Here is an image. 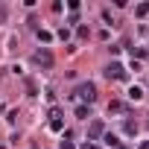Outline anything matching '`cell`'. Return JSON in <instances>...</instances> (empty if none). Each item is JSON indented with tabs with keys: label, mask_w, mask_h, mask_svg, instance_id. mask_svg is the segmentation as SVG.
<instances>
[{
	"label": "cell",
	"mask_w": 149,
	"mask_h": 149,
	"mask_svg": "<svg viewBox=\"0 0 149 149\" xmlns=\"http://www.w3.org/2000/svg\"><path fill=\"white\" fill-rule=\"evenodd\" d=\"M32 64H38V67H44V70H50V67H53V53H50L47 47H41V50H35V53H32Z\"/></svg>",
	"instance_id": "1"
},
{
	"label": "cell",
	"mask_w": 149,
	"mask_h": 149,
	"mask_svg": "<svg viewBox=\"0 0 149 149\" xmlns=\"http://www.w3.org/2000/svg\"><path fill=\"white\" fill-rule=\"evenodd\" d=\"M105 76H108V79H117V82H123V79L129 76V70H126L120 61H111V64L105 67Z\"/></svg>",
	"instance_id": "2"
},
{
	"label": "cell",
	"mask_w": 149,
	"mask_h": 149,
	"mask_svg": "<svg viewBox=\"0 0 149 149\" xmlns=\"http://www.w3.org/2000/svg\"><path fill=\"white\" fill-rule=\"evenodd\" d=\"M76 94H79V97H82V100L91 105V102L97 100V85H94V82H82V85L76 88Z\"/></svg>",
	"instance_id": "3"
},
{
	"label": "cell",
	"mask_w": 149,
	"mask_h": 149,
	"mask_svg": "<svg viewBox=\"0 0 149 149\" xmlns=\"http://www.w3.org/2000/svg\"><path fill=\"white\" fill-rule=\"evenodd\" d=\"M102 134H105V123H102V120H94V123L88 126V140H100Z\"/></svg>",
	"instance_id": "4"
},
{
	"label": "cell",
	"mask_w": 149,
	"mask_h": 149,
	"mask_svg": "<svg viewBox=\"0 0 149 149\" xmlns=\"http://www.w3.org/2000/svg\"><path fill=\"white\" fill-rule=\"evenodd\" d=\"M102 140H105V146H108V149H117V146H120L117 134H111V132H105V134H102Z\"/></svg>",
	"instance_id": "5"
},
{
	"label": "cell",
	"mask_w": 149,
	"mask_h": 149,
	"mask_svg": "<svg viewBox=\"0 0 149 149\" xmlns=\"http://www.w3.org/2000/svg\"><path fill=\"white\" fill-rule=\"evenodd\" d=\"M126 97H129L132 102H140V100H143V91H140V88L134 85V88H129V94H126Z\"/></svg>",
	"instance_id": "6"
},
{
	"label": "cell",
	"mask_w": 149,
	"mask_h": 149,
	"mask_svg": "<svg viewBox=\"0 0 149 149\" xmlns=\"http://www.w3.org/2000/svg\"><path fill=\"white\" fill-rule=\"evenodd\" d=\"M38 38H41L44 44H50V41H53V32H47V29H38Z\"/></svg>",
	"instance_id": "7"
},
{
	"label": "cell",
	"mask_w": 149,
	"mask_h": 149,
	"mask_svg": "<svg viewBox=\"0 0 149 149\" xmlns=\"http://www.w3.org/2000/svg\"><path fill=\"white\" fill-rule=\"evenodd\" d=\"M134 15H137V18H143V15H149V3H140V6L134 9Z\"/></svg>",
	"instance_id": "8"
},
{
	"label": "cell",
	"mask_w": 149,
	"mask_h": 149,
	"mask_svg": "<svg viewBox=\"0 0 149 149\" xmlns=\"http://www.w3.org/2000/svg\"><path fill=\"white\" fill-rule=\"evenodd\" d=\"M108 111H114V114H120V111H126V105H123V102H111V105H108Z\"/></svg>",
	"instance_id": "9"
},
{
	"label": "cell",
	"mask_w": 149,
	"mask_h": 149,
	"mask_svg": "<svg viewBox=\"0 0 149 149\" xmlns=\"http://www.w3.org/2000/svg\"><path fill=\"white\" fill-rule=\"evenodd\" d=\"M76 117H79V120H88V105H79V108H76Z\"/></svg>",
	"instance_id": "10"
},
{
	"label": "cell",
	"mask_w": 149,
	"mask_h": 149,
	"mask_svg": "<svg viewBox=\"0 0 149 149\" xmlns=\"http://www.w3.org/2000/svg\"><path fill=\"white\" fill-rule=\"evenodd\" d=\"M123 129H126V134H134V132H137V123H132V120H126V126H123Z\"/></svg>",
	"instance_id": "11"
},
{
	"label": "cell",
	"mask_w": 149,
	"mask_h": 149,
	"mask_svg": "<svg viewBox=\"0 0 149 149\" xmlns=\"http://www.w3.org/2000/svg\"><path fill=\"white\" fill-rule=\"evenodd\" d=\"M76 35H79V38H82V41H85V38H88V35H91V32H88V26H79V29H76Z\"/></svg>",
	"instance_id": "12"
},
{
	"label": "cell",
	"mask_w": 149,
	"mask_h": 149,
	"mask_svg": "<svg viewBox=\"0 0 149 149\" xmlns=\"http://www.w3.org/2000/svg\"><path fill=\"white\" fill-rule=\"evenodd\" d=\"M50 129L53 132H61V120H50Z\"/></svg>",
	"instance_id": "13"
},
{
	"label": "cell",
	"mask_w": 149,
	"mask_h": 149,
	"mask_svg": "<svg viewBox=\"0 0 149 149\" xmlns=\"http://www.w3.org/2000/svg\"><path fill=\"white\" fill-rule=\"evenodd\" d=\"M61 149H76V146H73L70 140H61Z\"/></svg>",
	"instance_id": "14"
},
{
	"label": "cell",
	"mask_w": 149,
	"mask_h": 149,
	"mask_svg": "<svg viewBox=\"0 0 149 149\" xmlns=\"http://www.w3.org/2000/svg\"><path fill=\"white\" fill-rule=\"evenodd\" d=\"M6 21V6H0V24Z\"/></svg>",
	"instance_id": "15"
},
{
	"label": "cell",
	"mask_w": 149,
	"mask_h": 149,
	"mask_svg": "<svg viewBox=\"0 0 149 149\" xmlns=\"http://www.w3.org/2000/svg\"><path fill=\"white\" fill-rule=\"evenodd\" d=\"M82 149H97V143H82Z\"/></svg>",
	"instance_id": "16"
},
{
	"label": "cell",
	"mask_w": 149,
	"mask_h": 149,
	"mask_svg": "<svg viewBox=\"0 0 149 149\" xmlns=\"http://www.w3.org/2000/svg\"><path fill=\"white\" fill-rule=\"evenodd\" d=\"M137 149H149V140H143V143H140V146H137Z\"/></svg>",
	"instance_id": "17"
},
{
	"label": "cell",
	"mask_w": 149,
	"mask_h": 149,
	"mask_svg": "<svg viewBox=\"0 0 149 149\" xmlns=\"http://www.w3.org/2000/svg\"><path fill=\"white\" fill-rule=\"evenodd\" d=\"M117 149H126V146H117Z\"/></svg>",
	"instance_id": "18"
},
{
	"label": "cell",
	"mask_w": 149,
	"mask_h": 149,
	"mask_svg": "<svg viewBox=\"0 0 149 149\" xmlns=\"http://www.w3.org/2000/svg\"><path fill=\"white\" fill-rule=\"evenodd\" d=\"M146 53H149V50H146Z\"/></svg>",
	"instance_id": "19"
}]
</instances>
